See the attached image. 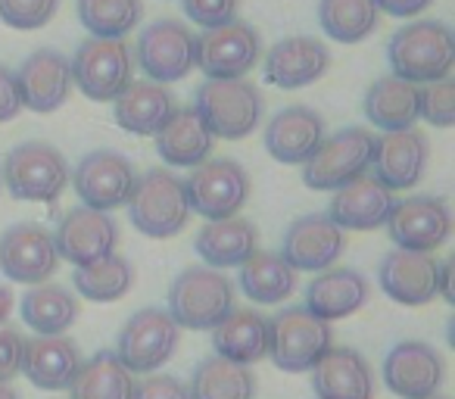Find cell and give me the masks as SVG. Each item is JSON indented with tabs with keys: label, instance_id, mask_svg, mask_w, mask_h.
Masks as SVG:
<instances>
[{
	"label": "cell",
	"instance_id": "obj_1",
	"mask_svg": "<svg viewBox=\"0 0 455 399\" xmlns=\"http://www.w3.org/2000/svg\"><path fill=\"white\" fill-rule=\"evenodd\" d=\"M387 60L396 78L409 84L440 82L452 72L455 38L443 20H411L387 44Z\"/></svg>",
	"mask_w": 455,
	"mask_h": 399
},
{
	"label": "cell",
	"instance_id": "obj_2",
	"mask_svg": "<svg viewBox=\"0 0 455 399\" xmlns=\"http://www.w3.org/2000/svg\"><path fill=\"white\" fill-rule=\"evenodd\" d=\"M203 128L219 140H243L259 128L266 100L256 84L243 78H206L194 103Z\"/></svg>",
	"mask_w": 455,
	"mask_h": 399
},
{
	"label": "cell",
	"instance_id": "obj_3",
	"mask_svg": "<svg viewBox=\"0 0 455 399\" xmlns=\"http://www.w3.org/2000/svg\"><path fill=\"white\" fill-rule=\"evenodd\" d=\"M237 309L235 284L209 266H190L169 287V315L184 331H212Z\"/></svg>",
	"mask_w": 455,
	"mask_h": 399
},
{
	"label": "cell",
	"instance_id": "obj_4",
	"mask_svg": "<svg viewBox=\"0 0 455 399\" xmlns=\"http://www.w3.org/2000/svg\"><path fill=\"white\" fill-rule=\"evenodd\" d=\"M128 219L147 237H175L190 219V203L184 181L169 169H150L138 178L134 194L128 200Z\"/></svg>",
	"mask_w": 455,
	"mask_h": 399
},
{
	"label": "cell",
	"instance_id": "obj_5",
	"mask_svg": "<svg viewBox=\"0 0 455 399\" xmlns=\"http://www.w3.org/2000/svg\"><path fill=\"white\" fill-rule=\"evenodd\" d=\"M331 347H334L331 324L315 318L306 306H291L268 318V355L281 371H312Z\"/></svg>",
	"mask_w": 455,
	"mask_h": 399
},
{
	"label": "cell",
	"instance_id": "obj_6",
	"mask_svg": "<svg viewBox=\"0 0 455 399\" xmlns=\"http://www.w3.org/2000/svg\"><path fill=\"white\" fill-rule=\"evenodd\" d=\"M4 181L10 196L26 203H53L69 184V163L47 140H22L7 153Z\"/></svg>",
	"mask_w": 455,
	"mask_h": 399
},
{
	"label": "cell",
	"instance_id": "obj_7",
	"mask_svg": "<svg viewBox=\"0 0 455 399\" xmlns=\"http://www.w3.org/2000/svg\"><path fill=\"white\" fill-rule=\"evenodd\" d=\"M190 212L203 216L206 222L235 219L250 196V175L235 159H206L194 165L190 178L184 181Z\"/></svg>",
	"mask_w": 455,
	"mask_h": 399
},
{
	"label": "cell",
	"instance_id": "obj_8",
	"mask_svg": "<svg viewBox=\"0 0 455 399\" xmlns=\"http://www.w3.org/2000/svg\"><path fill=\"white\" fill-rule=\"evenodd\" d=\"M72 84L97 103H109L134 82L132 47L122 38H88L72 60Z\"/></svg>",
	"mask_w": 455,
	"mask_h": 399
},
{
	"label": "cell",
	"instance_id": "obj_9",
	"mask_svg": "<svg viewBox=\"0 0 455 399\" xmlns=\"http://www.w3.org/2000/svg\"><path fill=\"white\" fill-rule=\"evenodd\" d=\"M374 134L365 128H343L324 138L303 163V181L309 190H337L371 169Z\"/></svg>",
	"mask_w": 455,
	"mask_h": 399
},
{
	"label": "cell",
	"instance_id": "obj_10",
	"mask_svg": "<svg viewBox=\"0 0 455 399\" xmlns=\"http://www.w3.org/2000/svg\"><path fill=\"white\" fill-rule=\"evenodd\" d=\"M181 328L165 309H140L122 324L116 340V359L132 374H153L175 355Z\"/></svg>",
	"mask_w": 455,
	"mask_h": 399
},
{
	"label": "cell",
	"instance_id": "obj_11",
	"mask_svg": "<svg viewBox=\"0 0 455 399\" xmlns=\"http://www.w3.org/2000/svg\"><path fill=\"white\" fill-rule=\"evenodd\" d=\"M387 231L390 241L399 250H411V253H434L449 241L452 231V216H449V203L443 196L415 194L396 200L387 216Z\"/></svg>",
	"mask_w": 455,
	"mask_h": 399
},
{
	"label": "cell",
	"instance_id": "obj_12",
	"mask_svg": "<svg viewBox=\"0 0 455 399\" xmlns=\"http://www.w3.org/2000/svg\"><path fill=\"white\" fill-rule=\"evenodd\" d=\"M60 268L53 235L44 225L20 222L0 235V272L13 284H47Z\"/></svg>",
	"mask_w": 455,
	"mask_h": 399
},
{
	"label": "cell",
	"instance_id": "obj_13",
	"mask_svg": "<svg viewBox=\"0 0 455 399\" xmlns=\"http://www.w3.org/2000/svg\"><path fill=\"white\" fill-rule=\"evenodd\" d=\"M138 66L156 84H175L196 66V35L181 20H159L138 41Z\"/></svg>",
	"mask_w": 455,
	"mask_h": 399
},
{
	"label": "cell",
	"instance_id": "obj_14",
	"mask_svg": "<svg viewBox=\"0 0 455 399\" xmlns=\"http://www.w3.org/2000/svg\"><path fill=\"white\" fill-rule=\"evenodd\" d=\"M72 184H76V194L82 200V206L97 212H109V210H119V206H128V200L134 194V184H138V175H134V165L122 153L91 150L78 163Z\"/></svg>",
	"mask_w": 455,
	"mask_h": 399
},
{
	"label": "cell",
	"instance_id": "obj_15",
	"mask_svg": "<svg viewBox=\"0 0 455 399\" xmlns=\"http://www.w3.org/2000/svg\"><path fill=\"white\" fill-rule=\"evenodd\" d=\"M262 41L253 26L235 20L219 28H203L196 38V69L206 78H243L259 63Z\"/></svg>",
	"mask_w": 455,
	"mask_h": 399
},
{
	"label": "cell",
	"instance_id": "obj_16",
	"mask_svg": "<svg viewBox=\"0 0 455 399\" xmlns=\"http://www.w3.org/2000/svg\"><path fill=\"white\" fill-rule=\"evenodd\" d=\"M343 250H347L343 228L331 222L328 212H309L291 222L278 256L293 272H324V268H334Z\"/></svg>",
	"mask_w": 455,
	"mask_h": 399
},
{
	"label": "cell",
	"instance_id": "obj_17",
	"mask_svg": "<svg viewBox=\"0 0 455 399\" xmlns=\"http://www.w3.org/2000/svg\"><path fill=\"white\" fill-rule=\"evenodd\" d=\"M116 241H119V228H116L113 216L88 210V206H76L66 212L53 235L57 256L72 262L76 268L107 259L109 253H116Z\"/></svg>",
	"mask_w": 455,
	"mask_h": 399
},
{
	"label": "cell",
	"instance_id": "obj_18",
	"mask_svg": "<svg viewBox=\"0 0 455 399\" xmlns=\"http://www.w3.org/2000/svg\"><path fill=\"white\" fill-rule=\"evenodd\" d=\"M443 359L430 343L403 340L384 359V384L399 399H427L436 396L443 384Z\"/></svg>",
	"mask_w": 455,
	"mask_h": 399
},
{
	"label": "cell",
	"instance_id": "obj_19",
	"mask_svg": "<svg viewBox=\"0 0 455 399\" xmlns=\"http://www.w3.org/2000/svg\"><path fill=\"white\" fill-rule=\"evenodd\" d=\"M16 88H20L22 107H28L32 113H57L66 103L72 91V66L60 51H35L22 60V66L13 72Z\"/></svg>",
	"mask_w": 455,
	"mask_h": 399
},
{
	"label": "cell",
	"instance_id": "obj_20",
	"mask_svg": "<svg viewBox=\"0 0 455 399\" xmlns=\"http://www.w3.org/2000/svg\"><path fill=\"white\" fill-rule=\"evenodd\" d=\"M430 159V144L418 128L405 132H387L384 138H374L371 169L384 188L411 190L424 178Z\"/></svg>",
	"mask_w": 455,
	"mask_h": 399
},
{
	"label": "cell",
	"instance_id": "obj_21",
	"mask_svg": "<svg viewBox=\"0 0 455 399\" xmlns=\"http://www.w3.org/2000/svg\"><path fill=\"white\" fill-rule=\"evenodd\" d=\"M393 203H396L393 190L365 172V175L353 178L349 184L334 190L328 219L343 231H374L380 225H387Z\"/></svg>",
	"mask_w": 455,
	"mask_h": 399
},
{
	"label": "cell",
	"instance_id": "obj_22",
	"mask_svg": "<svg viewBox=\"0 0 455 399\" xmlns=\"http://www.w3.org/2000/svg\"><path fill=\"white\" fill-rule=\"evenodd\" d=\"M384 293L399 306H427L436 297V278L440 262L430 253H411V250H390L378 268Z\"/></svg>",
	"mask_w": 455,
	"mask_h": 399
},
{
	"label": "cell",
	"instance_id": "obj_23",
	"mask_svg": "<svg viewBox=\"0 0 455 399\" xmlns=\"http://www.w3.org/2000/svg\"><path fill=\"white\" fill-rule=\"evenodd\" d=\"M331 66V51L318 38H284L268 51L266 57V78L284 91H297L318 82Z\"/></svg>",
	"mask_w": 455,
	"mask_h": 399
},
{
	"label": "cell",
	"instance_id": "obj_24",
	"mask_svg": "<svg viewBox=\"0 0 455 399\" xmlns=\"http://www.w3.org/2000/svg\"><path fill=\"white\" fill-rule=\"evenodd\" d=\"M324 138V119L309 107H287L266 125V150L284 165H303Z\"/></svg>",
	"mask_w": 455,
	"mask_h": 399
},
{
	"label": "cell",
	"instance_id": "obj_25",
	"mask_svg": "<svg viewBox=\"0 0 455 399\" xmlns=\"http://www.w3.org/2000/svg\"><path fill=\"white\" fill-rule=\"evenodd\" d=\"M318 399H374V374L365 355L349 347H331L312 368Z\"/></svg>",
	"mask_w": 455,
	"mask_h": 399
},
{
	"label": "cell",
	"instance_id": "obj_26",
	"mask_svg": "<svg viewBox=\"0 0 455 399\" xmlns=\"http://www.w3.org/2000/svg\"><path fill=\"white\" fill-rule=\"evenodd\" d=\"M78 368H82V353H78L76 340H69L66 334H35L22 347V374L38 390H69Z\"/></svg>",
	"mask_w": 455,
	"mask_h": 399
},
{
	"label": "cell",
	"instance_id": "obj_27",
	"mask_svg": "<svg viewBox=\"0 0 455 399\" xmlns=\"http://www.w3.org/2000/svg\"><path fill=\"white\" fill-rule=\"evenodd\" d=\"M368 299V281L355 268H324L306 287V309L322 322H340L359 312Z\"/></svg>",
	"mask_w": 455,
	"mask_h": 399
},
{
	"label": "cell",
	"instance_id": "obj_28",
	"mask_svg": "<svg viewBox=\"0 0 455 399\" xmlns=\"http://www.w3.org/2000/svg\"><path fill=\"white\" fill-rule=\"evenodd\" d=\"M175 94L156 82H132L113 100V116L128 134L153 138L175 113Z\"/></svg>",
	"mask_w": 455,
	"mask_h": 399
},
{
	"label": "cell",
	"instance_id": "obj_29",
	"mask_svg": "<svg viewBox=\"0 0 455 399\" xmlns=\"http://www.w3.org/2000/svg\"><path fill=\"white\" fill-rule=\"evenodd\" d=\"M200 259L209 268H235L243 266L250 256L259 250V228L250 219H221V222H206L194 241Z\"/></svg>",
	"mask_w": 455,
	"mask_h": 399
},
{
	"label": "cell",
	"instance_id": "obj_30",
	"mask_svg": "<svg viewBox=\"0 0 455 399\" xmlns=\"http://www.w3.org/2000/svg\"><path fill=\"white\" fill-rule=\"evenodd\" d=\"M212 347L219 359L256 365L268 355V318L256 309H235L212 328Z\"/></svg>",
	"mask_w": 455,
	"mask_h": 399
},
{
	"label": "cell",
	"instance_id": "obj_31",
	"mask_svg": "<svg viewBox=\"0 0 455 399\" xmlns=\"http://www.w3.org/2000/svg\"><path fill=\"white\" fill-rule=\"evenodd\" d=\"M153 138H156V153L165 165H190V169L206 163L215 144V138L203 128L194 107L175 109L172 119Z\"/></svg>",
	"mask_w": 455,
	"mask_h": 399
},
{
	"label": "cell",
	"instance_id": "obj_32",
	"mask_svg": "<svg viewBox=\"0 0 455 399\" xmlns=\"http://www.w3.org/2000/svg\"><path fill=\"white\" fill-rule=\"evenodd\" d=\"M365 119L380 132H405L418 122V84L384 76L365 91Z\"/></svg>",
	"mask_w": 455,
	"mask_h": 399
},
{
	"label": "cell",
	"instance_id": "obj_33",
	"mask_svg": "<svg viewBox=\"0 0 455 399\" xmlns=\"http://www.w3.org/2000/svg\"><path fill=\"white\" fill-rule=\"evenodd\" d=\"M134 374L116 359V353L100 349L76 371L69 399H134Z\"/></svg>",
	"mask_w": 455,
	"mask_h": 399
},
{
	"label": "cell",
	"instance_id": "obj_34",
	"mask_svg": "<svg viewBox=\"0 0 455 399\" xmlns=\"http://www.w3.org/2000/svg\"><path fill=\"white\" fill-rule=\"evenodd\" d=\"M78 299L63 284H35L22 297V322L38 337H57L76 324Z\"/></svg>",
	"mask_w": 455,
	"mask_h": 399
},
{
	"label": "cell",
	"instance_id": "obj_35",
	"mask_svg": "<svg viewBox=\"0 0 455 399\" xmlns=\"http://www.w3.org/2000/svg\"><path fill=\"white\" fill-rule=\"evenodd\" d=\"M241 291L259 306H278L297 291V272L281 259L278 253H259L256 250L241 266L237 278Z\"/></svg>",
	"mask_w": 455,
	"mask_h": 399
},
{
	"label": "cell",
	"instance_id": "obj_36",
	"mask_svg": "<svg viewBox=\"0 0 455 399\" xmlns=\"http://www.w3.org/2000/svg\"><path fill=\"white\" fill-rule=\"evenodd\" d=\"M188 393L190 399H256V378L250 365L209 355L194 368Z\"/></svg>",
	"mask_w": 455,
	"mask_h": 399
},
{
	"label": "cell",
	"instance_id": "obj_37",
	"mask_svg": "<svg viewBox=\"0 0 455 399\" xmlns=\"http://www.w3.org/2000/svg\"><path fill=\"white\" fill-rule=\"evenodd\" d=\"M380 10L374 0H322L318 4V22L324 35L340 44H359L378 28Z\"/></svg>",
	"mask_w": 455,
	"mask_h": 399
},
{
	"label": "cell",
	"instance_id": "obj_38",
	"mask_svg": "<svg viewBox=\"0 0 455 399\" xmlns=\"http://www.w3.org/2000/svg\"><path fill=\"white\" fill-rule=\"evenodd\" d=\"M72 284L91 303H116L122 299L134 284V268L125 256L109 253L107 259H97L91 266L76 268Z\"/></svg>",
	"mask_w": 455,
	"mask_h": 399
},
{
	"label": "cell",
	"instance_id": "obj_39",
	"mask_svg": "<svg viewBox=\"0 0 455 399\" xmlns=\"http://www.w3.org/2000/svg\"><path fill=\"white\" fill-rule=\"evenodd\" d=\"M144 16L140 0H78V22L91 38H125Z\"/></svg>",
	"mask_w": 455,
	"mask_h": 399
},
{
	"label": "cell",
	"instance_id": "obj_40",
	"mask_svg": "<svg viewBox=\"0 0 455 399\" xmlns=\"http://www.w3.org/2000/svg\"><path fill=\"white\" fill-rule=\"evenodd\" d=\"M418 119L434 128H449L455 122V84L452 78L430 82L427 88H418Z\"/></svg>",
	"mask_w": 455,
	"mask_h": 399
},
{
	"label": "cell",
	"instance_id": "obj_41",
	"mask_svg": "<svg viewBox=\"0 0 455 399\" xmlns=\"http://www.w3.org/2000/svg\"><path fill=\"white\" fill-rule=\"evenodd\" d=\"M60 0H0V22L20 32L44 28L57 16Z\"/></svg>",
	"mask_w": 455,
	"mask_h": 399
},
{
	"label": "cell",
	"instance_id": "obj_42",
	"mask_svg": "<svg viewBox=\"0 0 455 399\" xmlns=\"http://www.w3.org/2000/svg\"><path fill=\"white\" fill-rule=\"evenodd\" d=\"M184 16L200 28H219L237 20L241 0H181Z\"/></svg>",
	"mask_w": 455,
	"mask_h": 399
},
{
	"label": "cell",
	"instance_id": "obj_43",
	"mask_svg": "<svg viewBox=\"0 0 455 399\" xmlns=\"http://www.w3.org/2000/svg\"><path fill=\"white\" fill-rule=\"evenodd\" d=\"M22 347L26 337L16 328L0 324V384H13V378L22 371Z\"/></svg>",
	"mask_w": 455,
	"mask_h": 399
},
{
	"label": "cell",
	"instance_id": "obj_44",
	"mask_svg": "<svg viewBox=\"0 0 455 399\" xmlns=\"http://www.w3.org/2000/svg\"><path fill=\"white\" fill-rule=\"evenodd\" d=\"M134 399H190L188 384H181L172 374H147L134 387Z\"/></svg>",
	"mask_w": 455,
	"mask_h": 399
},
{
	"label": "cell",
	"instance_id": "obj_45",
	"mask_svg": "<svg viewBox=\"0 0 455 399\" xmlns=\"http://www.w3.org/2000/svg\"><path fill=\"white\" fill-rule=\"evenodd\" d=\"M22 109V97L20 88H16V76L7 69V66H0V122H13Z\"/></svg>",
	"mask_w": 455,
	"mask_h": 399
},
{
	"label": "cell",
	"instance_id": "obj_46",
	"mask_svg": "<svg viewBox=\"0 0 455 399\" xmlns=\"http://www.w3.org/2000/svg\"><path fill=\"white\" fill-rule=\"evenodd\" d=\"M434 0H374V7L384 10L387 16H396V20H411V16H421Z\"/></svg>",
	"mask_w": 455,
	"mask_h": 399
},
{
	"label": "cell",
	"instance_id": "obj_47",
	"mask_svg": "<svg viewBox=\"0 0 455 399\" xmlns=\"http://www.w3.org/2000/svg\"><path fill=\"white\" fill-rule=\"evenodd\" d=\"M436 293L446 303H452V259L440 262V278H436Z\"/></svg>",
	"mask_w": 455,
	"mask_h": 399
},
{
	"label": "cell",
	"instance_id": "obj_48",
	"mask_svg": "<svg viewBox=\"0 0 455 399\" xmlns=\"http://www.w3.org/2000/svg\"><path fill=\"white\" fill-rule=\"evenodd\" d=\"M10 312H13V293L10 287H0V324H7Z\"/></svg>",
	"mask_w": 455,
	"mask_h": 399
},
{
	"label": "cell",
	"instance_id": "obj_49",
	"mask_svg": "<svg viewBox=\"0 0 455 399\" xmlns=\"http://www.w3.org/2000/svg\"><path fill=\"white\" fill-rule=\"evenodd\" d=\"M0 399H20V393L13 390V384H0Z\"/></svg>",
	"mask_w": 455,
	"mask_h": 399
},
{
	"label": "cell",
	"instance_id": "obj_50",
	"mask_svg": "<svg viewBox=\"0 0 455 399\" xmlns=\"http://www.w3.org/2000/svg\"><path fill=\"white\" fill-rule=\"evenodd\" d=\"M427 399H446V396H427Z\"/></svg>",
	"mask_w": 455,
	"mask_h": 399
}]
</instances>
